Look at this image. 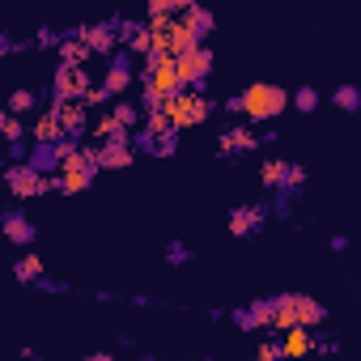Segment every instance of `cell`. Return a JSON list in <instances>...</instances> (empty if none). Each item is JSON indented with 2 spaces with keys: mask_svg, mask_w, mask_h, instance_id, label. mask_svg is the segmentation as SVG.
<instances>
[{
  "mask_svg": "<svg viewBox=\"0 0 361 361\" xmlns=\"http://www.w3.org/2000/svg\"><path fill=\"white\" fill-rule=\"evenodd\" d=\"M85 106H90V111H98V106H102V111H111V106H115V98H111V90L98 81V85L85 94Z\"/></svg>",
  "mask_w": 361,
  "mask_h": 361,
  "instance_id": "cell-29",
  "label": "cell"
},
{
  "mask_svg": "<svg viewBox=\"0 0 361 361\" xmlns=\"http://www.w3.org/2000/svg\"><path fill=\"white\" fill-rule=\"evenodd\" d=\"M314 106H319V90H314V85H302V90H293V111L310 115Z\"/></svg>",
  "mask_w": 361,
  "mask_h": 361,
  "instance_id": "cell-28",
  "label": "cell"
},
{
  "mask_svg": "<svg viewBox=\"0 0 361 361\" xmlns=\"http://www.w3.org/2000/svg\"><path fill=\"white\" fill-rule=\"evenodd\" d=\"M327 247H331V251H344V247H348V238H344V234H331V238H327Z\"/></svg>",
  "mask_w": 361,
  "mask_h": 361,
  "instance_id": "cell-35",
  "label": "cell"
},
{
  "mask_svg": "<svg viewBox=\"0 0 361 361\" xmlns=\"http://www.w3.org/2000/svg\"><path fill=\"white\" fill-rule=\"evenodd\" d=\"M47 106L60 115V123H64V136H68V140H77V145H81V136H90V128H94V123H90V106H85V102H56V98H51Z\"/></svg>",
  "mask_w": 361,
  "mask_h": 361,
  "instance_id": "cell-8",
  "label": "cell"
},
{
  "mask_svg": "<svg viewBox=\"0 0 361 361\" xmlns=\"http://www.w3.org/2000/svg\"><path fill=\"white\" fill-rule=\"evenodd\" d=\"M0 230H5V238H9V243H18V247H35V238H39L35 221H30L22 209H9L5 217H0Z\"/></svg>",
  "mask_w": 361,
  "mask_h": 361,
  "instance_id": "cell-14",
  "label": "cell"
},
{
  "mask_svg": "<svg viewBox=\"0 0 361 361\" xmlns=\"http://www.w3.org/2000/svg\"><path fill=\"white\" fill-rule=\"evenodd\" d=\"M94 73L90 68H73V64H56L51 73V98L56 102H85V94L94 90Z\"/></svg>",
  "mask_w": 361,
  "mask_h": 361,
  "instance_id": "cell-4",
  "label": "cell"
},
{
  "mask_svg": "<svg viewBox=\"0 0 361 361\" xmlns=\"http://www.w3.org/2000/svg\"><path fill=\"white\" fill-rule=\"evenodd\" d=\"M209 73H213V47H209V43H204V47H196L192 56L178 60V77H183V90H200V94H204Z\"/></svg>",
  "mask_w": 361,
  "mask_h": 361,
  "instance_id": "cell-6",
  "label": "cell"
},
{
  "mask_svg": "<svg viewBox=\"0 0 361 361\" xmlns=\"http://www.w3.org/2000/svg\"><path fill=\"white\" fill-rule=\"evenodd\" d=\"M306 302H310V293H276V298H272V331H293V327H302Z\"/></svg>",
  "mask_w": 361,
  "mask_h": 361,
  "instance_id": "cell-5",
  "label": "cell"
},
{
  "mask_svg": "<svg viewBox=\"0 0 361 361\" xmlns=\"http://www.w3.org/2000/svg\"><path fill=\"white\" fill-rule=\"evenodd\" d=\"M161 111L170 115V123H174L178 132H188V128L209 123V119H213V111H217V102H213L209 94H200V90H183V94L166 98V102H161Z\"/></svg>",
  "mask_w": 361,
  "mask_h": 361,
  "instance_id": "cell-2",
  "label": "cell"
},
{
  "mask_svg": "<svg viewBox=\"0 0 361 361\" xmlns=\"http://www.w3.org/2000/svg\"><path fill=\"white\" fill-rule=\"evenodd\" d=\"M255 361H285V348H281V340H264V344L255 348Z\"/></svg>",
  "mask_w": 361,
  "mask_h": 361,
  "instance_id": "cell-31",
  "label": "cell"
},
{
  "mask_svg": "<svg viewBox=\"0 0 361 361\" xmlns=\"http://www.w3.org/2000/svg\"><path fill=\"white\" fill-rule=\"evenodd\" d=\"M30 140H35V145H64V140H68V136H64V123H60V115H56L51 106H43V111L35 115Z\"/></svg>",
  "mask_w": 361,
  "mask_h": 361,
  "instance_id": "cell-12",
  "label": "cell"
},
{
  "mask_svg": "<svg viewBox=\"0 0 361 361\" xmlns=\"http://www.w3.org/2000/svg\"><path fill=\"white\" fill-rule=\"evenodd\" d=\"M314 336H310V327H293V331H285V340H281V348H285V361H302V357H310L314 353Z\"/></svg>",
  "mask_w": 361,
  "mask_h": 361,
  "instance_id": "cell-17",
  "label": "cell"
},
{
  "mask_svg": "<svg viewBox=\"0 0 361 361\" xmlns=\"http://www.w3.org/2000/svg\"><path fill=\"white\" fill-rule=\"evenodd\" d=\"M132 81H136V73H132V51L111 56V60H106V68H102V85L111 90V98L128 94V85H132Z\"/></svg>",
  "mask_w": 361,
  "mask_h": 361,
  "instance_id": "cell-10",
  "label": "cell"
},
{
  "mask_svg": "<svg viewBox=\"0 0 361 361\" xmlns=\"http://www.w3.org/2000/svg\"><path fill=\"white\" fill-rule=\"evenodd\" d=\"M102 149V170H123L136 161V145H98Z\"/></svg>",
  "mask_w": 361,
  "mask_h": 361,
  "instance_id": "cell-20",
  "label": "cell"
},
{
  "mask_svg": "<svg viewBox=\"0 0 361 361\" xmlns=\"http://www.w3.org/2000/svg\"><path fill=\"white\" fill-rule=\"evenodd\" d=\"M230 319H234L243 331H264V327H272V298H259V302H251V306H238Z\"/></svg>",
  "mask_w": 361,
  "mask_h": 361,
  "instance_id": "cell-15",
  "label": "cell"
},
{
  "mask_svg": "<svg viewBox=\"0 0 361 361\" xmlns=\"http://www.w3.org/2000/svg\"><path fill=\"white\" fill-rule=\"evenodd\" d=\"M39 289H43V293H64L68 285H64V281H51V276H43V281H39Z\"/></svg>",
  "mask_w": 361,
  "mask_h": 361,
  "instance_id": "cell-34",
  "label": "cell"
},
{
  "mask_svg": "<svg viewBox=\"0 0 361 361\" xmlns=\"http://www.w3.org/2000/svg\"><path fill=\"white\" fill-rule=\"evenodd\" d=\"M140 153H153V157H174V149H178V132H170V136H145V132H136V140H132Z\"/></svg>",
  "mask_w": 361,
  "mask_h": 361,
  "instance_id": "cell-19",
  "label": "cell"
},
{
  "mask_svg": "<svg viewBox=\"0 0 361 361\" xmlns=\"http://www.w3.org/2000/svg\"><path fill=\"white\" fill-rule=\"evenodd\" d=\"M90 136H94V145H132V140H136V132H128L111 111H102V115L94 119Z\"/></svg>",
  "mask_w": 361,
  "mask_h": 361,
  "instance_id": "cell-11",
  "label": "cell"
},
{
  "mask_svg": "<svg viewBox=\"0 0 361 361\" xmlns=\"http://www.w3.org/2000/svg\"><path fill=\"white\" fill-rule=\"evenodd\" d=\"M264 145V136H255L251 128H226L221 136H217V153L221 157H234V153H255Z\"/></svg>",
  "mask_w": 361,
  "mask_h": 361,
  "instance_id": "cell-13",
  "label": "cell"
},
{
  "mask_svg": "<svg viewBox=\"0 0 361 361\" xmlns=\"http://www.w3.org/2000/svg\"><path fill=\"white\" fill-rule=\"evenodd\" d=\"M13 276H18V285H39V281H43V259H39L35 251H26V255L13 264Z\"/></svg>",
  "mask_w": 361,
  "mask_h": 361,
  "instance_id": "cell-21",
  "label": "cell"
},
{
  "mask_svg": "<svg viewBox=\"0 0 361 361\" xmlns=\"http://www.w3.org/2000/svg\"><path fill=\"white\" fill-rule=\"evenodd\" d=\"M22 361H39V357H35V348H26V353H22Z\"/></svg>",
  "mask_w": 361,
  "mask_h": 361,
  "instance_id": "cell-37",
  "label": "cell"
},
{
  "mask_svg": "<svg viewBox=\"0 0 361 361\" xmlns=\"http://www.w3.org/2000/svg\"><path fill=\"white\" fill-rule=\"evenodd\" d=\"M56 56H60V64H73V68H90V60H94L90 43L77 39V35H64V43L56 47Z\"/></svg>",
  "mask_w": 361,
  "mask_h": 361,
  "instance_id": "cell-16",
  "label": "cell"
},
{
  "mask_svg": "<svg viewBox=\"0 0 361 361\" xmlns=\"http://www.w3.org/2000/svg\"><path fill=\"white\" fill-rule=\"evenodd\" d=\"M0 132H5V140L9 145H22L30 132H26V123H22V115H9V111H0Z\"/></svg>",
  "mask_w": 361,
  "mask_h": 361,
  "instance_id": "cell-25",
  "label": "cell"
},
{
  "mask_svg": "<svg viewBox=\"0 0 361 361\" xmlns=\"http://www.w3.org/2000/svg\"><path fill=\"white\" fill-rule=\"evenodd\" d=\"M238 98H243V119H251V123H272L293 106V94L272 81H251Z\"/></svg>",
  "mask_w": 361,
  "mask_h": 361,
  "instance_id": "cell-1",
  "label": "cell"
},
{
  "mask_svg": "<svg viewBox=\"0 0 361 361\" xmlns=\"http://www.w3.org/2000/svg\"><path fill=\"white\" fill-rule=\"evenodd\" d=\"M192 259V251L178 243V238H170V247H166V264H188Z\"/></svg>",
  "mask_w": 361,
  "mask_h": 361,
  "instance_id": "cell-32",
  "label": "cell"
},
{
  "mask_svg": "<svg viewBox=\"0 0 361 361\" xmlns=\"http://www.w3.org/2000/svg\"><path fill=\"white\" fill-rule=\"evenodd\" d=\"M140 132H145V136H170V132H178V128L170 123V115H166V111H149V115H145V123H140Z\"/></svg>",
  "mask_w": 361,
  "mask_h": 361,
  "instance_id": "cell-24",
  "label": "cell"
},
{
  "mask_svg": "<svg viewBox=\"0 0 361 361\" xmlns=\"http://www.w3.org/2000/svg\"><path fill=\"white\" fill-rule=\"evenodd\" d=\"M68 35L85 39V43H90V51H94V56H102V60H111V56H115V43H119L115 18H111V22H90V26H73Z\"/></svg>",
  "mask_w": 361,
  "mask_h": 361,
  "instance_id": "cell-7",
  "label": "cell"
},
{
  "mask_svg": "<svg viewBox=\"0 0 361 361\" xmlns=\"http://www.w3.org/2000/svg\"><path fill=\"white\" fill-rule=\"evenodd\" d=\"M178 22L192 26L200 39H209V35H213V26H217V18H213L204 5H196V0H183V13H178Z\"/></svg>",
  "mask_w": 361,
  "mask_h": 361,
  "instance_id": "cell-18",
  "label": "cell"
},
{
  "mask_svg": "<svg viewBox=\"0 0 361 361\" xmlns=\"http://www.w3.org/2000/svg\"><path fill=\"white\" fill-rule=\"evenodd\" d=\"M35 106H39V94H35L30 85H18V90L9 94V102H5V111H9V115H30Z\"/></svg>",
  "mask_w": 361,
  "mask_h": 361,
  "instance_id": "cell-23",
  "label": "cell"
},
{
  "mask_svg": "<svg viewBox=\"0 0 361 361\" xmlns=\"http://www.w3.org/2000/svg\"><path fill=\"white\" fill-rule=\"evenodd\" d=\"M60 43H64V35H56L51 26H43V30L35 35V47H60Z\"/></svg>",
  "mask_w": 361,
  "mask_h": 361,
  "instance_id": "cell-33",
  "label": "cell"
},
{
  "mask_svg": "<svg viewBox=\"0 0 361 361\" xmlns=\"http://www.w3.org/2000/svg\"><path fill=\"white\" fill-rule=\"evenodd\" d=\"M331 102H336L340 111H348V115H353V111H361V90H357V85H336Z\"/></svg>",
  "mask_w": 361,
  "mask_h": 361,
  "instance_id": "cell-26",
  "label": "cell"
},
{
  "mask_svg": "<svg viewBox=\"0 0 361 361\" xmlns=\"http://www.w3.org/2000/svg\"><path fill=\"white\" fill-rule=\"evenodd\" d=\"M264 221H268V209H264V204H238V209L226 217V230H230L234 238H255V234L264 230Z\"/></svg>",
  "mask_w": 361,
  "mask_h": 361,
  "instance_id": "cell-9",
  "label": "cell"
},
{
  "mask_svg": "<svg viewBox=\"0 0 361 361\" xmlns=\"http://www.w3.org/2000/svg\"><path fill=\"white\" fill-rule=\"evenodd\" d=\"M94 178H98V174H60V192H64V196H81Z\"/></svg>",
  "mask_w": 361,
  "mask_h": 361,
  "instance_id": "cell-27",
  "label": "cell"
},
{
  "mask_svg": "<svg viewBox=\"0 0 361 361\" xmlns=\"http://www.w3.org/2000/svg\"><path fill=\"white\" fill-rule=\"evenodd\" d=\"M85 361H115V357H111V353H90Z\"/></svg>",
  "mask_w": 361,
  "mask_h": 361,
  "instance_id": "cell-36",
  "label": "cell"
},
{
  "mask_svg": "<svg viewBox=\"0 0 361 361\" xmlns=\"http://www.w3.org/2000/svg\"><path fill=\"white\" fill-rule=\"evenodd\" d=\"M285 170H289V161H281V157H268V161L259 166V183H264L268 192H281V188H285Z\"/></svg>",
  "mask_w": 361,
  "mask_h": 361,
  "instance_id": "cell-22",
  "label": "cell"
},
{
  "mask_svg": "<svg viewBox=\"0 0 361 361\" xmlns=\"http://www.w3.org/2000/svg\"><path fill=\"white\" fill-rule=\"evenodd\" d=\"M298 188H306V166L289 161V170H285V188H281V192H298Z\"/></svg>",
  "mask_w": 361,
  "mask_h": 361,
  "instance_id": "cell-30",
  "label": "cell"
},
{
  "mask_svg": "<svg viewBox=\"0 0 361 361\" xmlns=\"http://www.w3.org/2000/svg\"><path fill=\"white\" fill-rule=\"evenodd\" d=\"M5 188L13 200H35L47 192H60V174H39L35 166H9L5 170Z\"/></svg>",
  "mask_w": 361,
  "mask_h": 361,
  "instance_id": "cell-3",
  "label": "cell"
}]
</instances>
